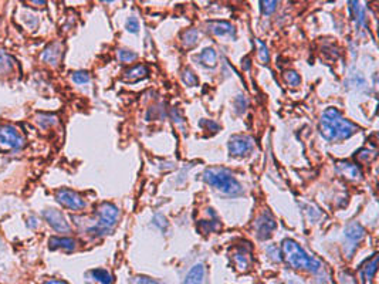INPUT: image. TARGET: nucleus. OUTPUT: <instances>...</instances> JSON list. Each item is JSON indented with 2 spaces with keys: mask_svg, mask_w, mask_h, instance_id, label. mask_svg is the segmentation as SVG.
<instances>
[{
  "mask_svg": "<svg viewBox=\"0 0 379 284\" xmlns=\"http://www.w3.org/2000/svg\"><path fill=\"white\" fill-rule=\"evenodd\" d=\"M320 132L327 141H342L358 132V126L337 108H327L321 117Z\"/></svg>",
  "mask_w": 379,
  "mask_h": 284,
  "instance_id": "nucleus-1",
  "label": "nucleus"
},
{
  "mask_svg": "<svg viewBox=\"0 0 379 284\" xmlns=\"http://www.w3.org/2000/svg\"><path fill=\"white\" fill-rule=\"evenodd\" d=\"M202 179L223 195L239 196L243 193L239 181L231 175V172L225 168H207L202 173Z\"/></svg>",
  "mask_w": 379,
  "mask_h": 284,
  "instance_id": "nucleus-2",
  "label": "nucleus"
},
{
  "mask_svg": "<svg viewBox=\"0 0 379 284\" xmlns=\"http://www.w3.org/2000/svg\"><path fill=\"white\" fill-rule=\"evenodd\" d=\"M281 251L283 256L288 264L294 269H301V270H308V272H318L321 264L320 261L315 260L314 257H310L304 250L300 247L299 243H296L291 239L283 240L281 244Z\"/></svg>",
  "mask_w": 379,
  "mask_h": 284,
  "instance_id": "nucleus-3",
  "label": "nucleus"
},
{
  "mask_svg": "<svg viewBox=\"0 0 379 284\" xmlns=\"http://www.w3.org/2000/svg\"><path fill=\"white\" fill-rule=\"evenodd\" d=\"M97 215H98V223H97V226L91 227L88 230V233L92 236H103V235L110 233L113 230V227L116 225V222L119 219V210L115 204L105 202V203L100 204Z\"/></svg>",
  "mask_w": 379,
  "mask_h": 284,
  "instance_id": "nucleus-4",
  "label": "nucleus"
},
{
  "mask_svg": "<svg viewBox=\"0 0 379 284\" xmlns=\"http://www.w3.org/2000/svg\"><path fill=\"white\" fill-rule=\"evenodd\" d=\"M24 147V136L13 125L0 126V149L4 152H16Z\"/></svg>",
  "mask_w": 379,
  "mask_h": 284,
  "instance_id": "nucleus-5",
  "label": "nucleus"
},
{
  "mask_svg": "<svg viewBox=\"0 0 379 284\" xmlns=\"http://www.w3.org/2000/svg\"><path fill=\"white\" fill-rule=\"evenodd\" d=\"M56 199L58 203H61L64 207L70 210H82L85 207V201L80 195L70 189H60L56 192Z\"/></svg>",
  "mask_w": 379,
  "mask_h": 284,
  "instance_id": "nucleus-6",
  "label": "nucleus"
},
{
  "mask_svg": "<svg viewBox=\"0 0 379 284\" xmlns=\"http://www.w3.org/2000/svg\"><path fill=\"white\" fill-rule=\"evenodd\" d=\"M254 142L247 135H233L229 139V152L231 157H244L252 152Z\"/></svg>",
  "mask_w": 379,
  "mask_h": 284,
  "instance_id": "nucleus-7",
  "label": "nucleus"
},
{
  "mask_svg": "<svg viewBox=\"0 0 379 284\" xmlns=\"http://www.w3.org/2000/svg\"><path fill=\"white\" fill-rule=\"evenodd\" d=\"M276 227V220H274V217H273V215L268 210L263 212L262 215L257 217V220L254 222V229H256L257 238L262 239V240L270 238Z\"/></svg>",
  "mask_w": 379,
  "mask_h": 284,
  "instance_id": "nucleus-8",
  "label": "nucleus"
},
{
  "mask_svg": "<svg viewBox=\"0 0 379 284\" xmlns=\"http://www.w3.org/2000/svg\"><path fill=\"white\" fill-rule=\"evenodd\" d=\"M43 216L47 220V223L53 227L58 233H67L70 232L69 222L66 220L64 215L61 212H58L56 209H47L43 212Z\"/></svg>",
  "mask_w": 379,
  "mask_h": 284,
  "instance_id": "nucleus-9",
  "label": "nucleus"
},
{
  "mask_svg": "<svg viewBox=\"0 0 379 284\" xmlns=\"http://www.w3.org/2000/svg\"><path fill=\"white\" fill-rule=\"evenodd\" d=\"M61 57H63V44L58 41H54L50 45H47L46 50L41 53V60L53 67L58 66Z\"/></svg>",
  "mask_w": 379,
  "mask_h": 284,
  "instance_id": "nucleus-10",
  "label": "nucleus"
},
{
  "mask_svg": "<svg viewBox=\"0 0 379 284\" xmlns=\"http://www.w3.org/2000/svg\"><path fill=\"white\" fill-rule=\"evenodd\" d=\"M337 170L340 172L341 176H344L349 181H359L362 178L361 168L355 163H351V162H338Z\"/></svg>",
  "mask_w": 379,
  "mask_h": 284,
  "instance_id": "nucleus-11",
  "label": "nucleus"
},
{
  "mask_svg": "<svg viewBox=\"0 0 379 284\" xmlns=\"http://www.w3.org/2000/svg\"><path fill=\"white\" fill-rule=\"evenodd\" d=\"M233 263L236 266L237 270L240 272H247L252 266V256L250 251L246 250L244 247H239L233 253Z\"/></svg>",
  "mask_w": 379,
  "mask_h": 284,
  "instance_id": "nucleus-12",
  "label": "nucleus"
},
{
  "mask_svg": "<svg viewBox=\"0 0 379 284\" xmlns=\"http://www.w3.org/2000/svg\"><path fill=\"white\" fill-rule=\"evenodd\" d=\"M365 236V229L361 226L359 223H351L345 229V238L349 242V244L352 247H355L356 243H359Z\"/></svg>",
  "mask_w": 379,
  "mask_h": 284,
  "instance_id": "nucleus-13",
  "label": "nucleus"
},
{
  "mask_svg": "<svg viewBox=\"0 0 379 284\" xmlns=\"http://www.w3.org/2000/svg\"><path fill=\"white\" fill-rule=\"evenodd\" d=\"M207 32L215 36H234V27L227 22H209L206 24Z\"/></svg>",
  "mask_w": 379,
  "mask_h": 284,
  "instance_id": "nucleus-14",
  "label": "nucleus"
},
{
  "mask_svg": "<svg viewBox=\"0 0 379 284\" xmlns=\"http://www.w3.org/2000/svg\"><path fill=\"white\" fill-rule=\"evenodd\" d=\"M150 74V70L147 66H135V67L129 68L128 71H125L124 74V80L128 81V82H135V81H139V80L145 79L147 76Z\"/></svg>",
  "mask_w": 379,
  "mask_h": 284,
  "instance_id": "nucleus-15",
  "label": "nucleus"
},
{
  "mask_svg": "<svg viewBox=\"0 0 379 284\" xmlns=\"http://www.w3.org/2000/svg\"><path fill=\"white\" fill-rule=\"evenodd\" d=\"M205 280V267L203 264H196L188 273L184 284H203Z\"/></svg>",
  "mask_w": 379,
  "mask_h": 284,
  "instance_id": "nucleus-16",
  "label": "nucleus"
},
{
  "mask_svg": "<svg viewBox=\"0 0 379 284\" xmlns=\"http://www.w3.org/2000/svg\"><path fill=\"white\" fill-rule=\"evenodd\" d=\"M48 244H50V249H64L69 250V251L74 250L77 246L76 240L70 238H51Z\"/></svg>",
  "mask_w": 379,
  "mask_h": 284,
  "instance_id": "nucleus-17",
  "label": "nucleus"
},
{
  "mask_svg": "<svg viewBox=\"0 0 379 284\" xmlns=\"http://www.w3.org/2000/svg\"><path fill=\"white\" fill-rule=\"evenodd\" d=\"M197 60L200 61V64L202 66H205V67H216V64H218V56H216V51L213 50V48H205L199 57H197Z\"/></svg>",
  "mask_w": 379,
  "mask_h": 284,
  "instance_id": "nucleus-18",
  "label": "nucleus"
},
{
  "mask_svg": "<svg viewBox=\"0 0 379 284\" xmlns=\"http://www.w3.org/2000/svg\"><path fill=\"white\" fill-rule=\"evenodd\" d=\"M14 67V60L12 56L0 50V76H9Z\"/></svg>",
  "mask_w": 379,
  "mask_h": 284,
  "instance_id": "nucleus-19",
  "label": "nucleus"
},
{
  "mask_svg": "<svg viewBox=\"0 0 379 284\" xmlns=\"http://www.w3.org/2000/svg\"><path fill=\"white\" fill-rule=\"evenodd\" d=\"M199 41V33L196 29H189L182 33V43H184V47L186 48H190V47H195Z\"/></svg>",
  "mask_w": 379,
  "mask_h": 284,
  "instance_id": "nucleus-20",
  "label": "nucleus"
},
{
  "mask_svg": "<svg viewBox=\"0 0 379 284\" xmlns=\"http://www.w3.org/2000/svg\"><path fill=\"white\" fill-rule=\"evenodd\" d=\"M58 122V118L56 115H50V114H38L37 115V124L40 125L43 129H47L53 125Z\"/></svg>",
  "mask_w": 379,
  "mask_h": 284,
  "instance_id": "nucleus-21",
  "label": "nucleus"
},
{
  "mask_svg": "<svg viewBox=\"0 0 379 284\" xmlns=\"http://www.w3.org/2000/svg\"><path fill=\"white\" fill-rule=\"evenodd\" d=\"M92 279L95 282H98L100 284H111L113 283V277L111 274L107 272V270H103V269H97V270H92L91 272Z\"/></svg>",
  "mask_w": 379,
  "mask_h": 284,
  "instance_id": "nucleus-22",
  "label": "nucleus"
},
{
  "mask_svg": "<svg viewBox=\"0 0 379 284\" xmlns=\"http://www.w3.org/2000/svg\"><path fill=\"white\" fill-rule=\"evenodd\" d=\"M377 267H378V256L374 254L372 260L368 261V264L364 267V279H368L371 282L377 273Z\"/></svg>",
  "mask_w": 379,
  "mask_h": 284,
  "instance_id": "nucleus-23",
  "label": "nucleus"
},
{
  "mask_svg": "<svg viewBox=\"0 0 379 284\" xmlns=\"http://www.w3.org/2000/svg\"><path fill=\"white\" fill-rule=\"evenodd\" d=\"M284 80H286V82H287L288 85H290V87H293V88L299 87L300 82H301L300 76L296 73V71H293V70H290V71H286V73H284Z\"/></svg>",
  "mask_w": 379,
  "mask_h": 284,
  "instance_id": "nucleus-24",
  "label": "nucleus"
},
{
  "mask_svg": "<svg viewBox=\"0 0 379 284\" xmlns=\"http://www.w3.org/2000/svg\"><path fill=\"white\" fill-rule=\"evenodd\" d=\"M118 60L122 63H132L137 60V53L126 50V48H121V50H118Z\"/></svg>",
  "mask_w": 379,
  "mask_h": 284,
  "instance_id": "nucleus-25",
  "label": "nucleus"
},
{
  "mask_svg": "<svg viewBox=\"0 0 379 284\" xmlns=\"http://www.w3.org/2000/svg\"><path fill=\"white\" fill-rule=\"evenodd\" d=\"M260 7L263 14H271L276 10L277 0H260Z\"/></svg>",
  "mask_w": 379,
  "mask_h": 284,
  "instance_id": "nucleus-26",
  "label": "nucleus"
},
{
  "mask_svg": "<svg viewBox=\"0 0 379 284\" xmlns=\"http://www.w3.org/2000/svg\"><path fill=\"white\" fill-rule=\"evenodd\" d=\"M257 45H259V58H260V61L263 64H267L270 61V54H268L267 45L263 41H260V40H257Z\"/></svg>",
  "mask_w": 379,
  "mask_h": 284,
  "instance_id": "nucleus-27",
  "label": "nucleus"
},
{
  "mask_svg": "<svg viewBox=\"0 0 379 284\" xmlns=\"http://www.w3.org/2000/svg\"><path fill=\"white\" fill-rule=\"evenodd\" d=\"M73 81L76 84H87L90 81V74L87 71H76L73 73Z\"/></svg>",
  "mask_w": 379,
  "mask_h": 284,
  "instance_id": "nucleus-28",
  "label": "nucleus"
},
{
  "mask_svg": "<svg viewBox=\"0 0 379 284\" xmlns=\"http://www.w3.org/2000/svg\"><path fill=\"white\" fill-rule=\"evenodd\" d=\"M182 80H184V82H186V85H190V87L197 84V77L188 68L184 70V73H182Z\"/></svg>",
  "mask_w": 379,
  "mask_h": 284,
  "instance_id": "nucleus-29",
  "label": "nucleus"
},
{
  "mask_svg": "<svg viewBox=\"0 0 379 284\" xmlns=\"http://www.w3.org/2000/svg\"><path fill=\"white\" fill-rule=\"evenodd\" d=\"M247 108V100L243 95H237L234 100V110L237 114H243Z\"/></svg>",
  "mask_w": 379,
  "mask_h": 284,
  "instance_id": "nucleus-30",
  "label": "nucleus"
},
{
  "mask_svg": "<svg viewBox=\"0 0 379 284\" xmlns=\"http://www.w3.org/2000/svg\"><path fill=\"white\" fill-rule=\"evenodd\" d=\"M126 30L131 33H138L139 30V22L137 17H129L126 22Z\"/></svg>",
  "mask_w": 379,
  "mask_h": 284,
  "instance_id": "nucleus-31",
  "label": "nucleus"
},
{
  "mask_svg": "<svg viewBox=\"0 0 379 284\" xmlns=\"http://www.w3.org/2000/svg\"><path fill=\"white\" fill-rule=\"evenodd\" d=\"M377 157V154H375V151L374 152H371V151H368V149H362L359 154H358V159L359 161H362V162H369L372 158H375Z\"/></svg>",
  "mask_w": 379,
  "mask_h": 284,
  "instance_id": "nucleus-32",
  "label": "nucleus"
},
{
  "mask_svg": "<svg viewBox=\"0 0 379 284\" xmlns=\"http://www.w3.org/2000/svg\"><path fill=\"white\" fill-rule=\"evenodd\" d=\"M267 253L270 254V257L273 259V260H276V261H281V253H280V250L277 249L276 246H270L268 249H267Z\"/></svg>",
  "mask_w": 379,
  "mask_h": 284,
  "instance_id": "nucleus-33",
  "label": "nucleus"
},
{
  "mask_svg": "<svg viewBox=\"0 0 379 284\" xmlns=\"http://www.w3.org/2000/svg\"><path fill=\"white\" fill-rule=\"evenodd\" d=\"M359 0H351V13L354 14V17L358 19V14H359Z\"/></svg>",
  "mask_w": 379,
  "mask_h": 284,
  "instance_id": "nucleus-34",
  "label": "nucleus"
},
{
  "mask_svg": "<svg viewBox=\"0 0 379 284\" xmlns=\"http://www.w3.org/2000/svg\"><path fill=\"white\" fill-rule=\"evenodd\" d=\"M202 126H207V128H212L213 131H218L219 129V125L216 122H213V121H206V120H203L202 122H200Z\"/></svg>",
  "mask_w": 379,
  "mask_h": 284,
  "instance_id": "nucleus-35",
  "label": "nucleus"
},
{
  "mask_svg": "<svg viewBox=\"0 0 379 284\" xmlns=\"http://www.w3.org/2000/svg\"><path fill=\"white\" fill-rule=\"evenodd\" d=\"M135 284H159L156 283L155 280H152V279H148V277H141L137 280V283Z\"/></svg>",
  "mask_w": 379,
  "mask_h": 284,
  "instance_id": "nucleus-36",
  "label": "nucleus"
},
{
  "mask_svg": "<svg viewBox=\"0 0 379 284\" xmlns=\"http://www.w3.org/2000/svg\"><path fill=\"white\" fill-rule=\"evenodd\" d=\"M30 1H32V4H35V6H38V7H40V6H44V4H46L47 0H30Z\"/></svg>",
  "mask_w": 379,
  "mask_h": 284,
  "instance_id": "nucleus-37",
  "label": "nucleus"
},
{
  "mask_svg": "<svg viewBox=\"0 0 379 284\" xmlns=\"http://www.w3.org/2000/svg\"><path fill=\"white\" fill-rule=\"evenodd\" d=\"M241 63H244V64H243V68H244V70H249V68H250V58H249V57H246Z\"/></svg>",
  "mask_w": 379,
  "mask_h": 284,
  "instance_id": "nucleus-38",
  "label": "nucleus"
},
{
  "mask_svg": "<svg viewBox=\"0 0 379 284\" xmlns=\"http://www.w3.org/2000/svg\"><path fill=\"white\" fill-rule=\"evenodd\" d=\"M46 284H67L66 282H61V280H50V282H47Z\"/></svg>",
  "mask_w": 379,
  "mask_h": 284,
  "instance_id": "nucleus-39",
  "label": "nucleus"
},
{
  "mask_svg": "<svg viewBox=\"0 0 379 284\" xmlns=\"http://www.w3.org/2000/svg\"><path fill=\"white\" fill-rule=\"evenodd\" d=\"M103 1H105V3H111V1H114V0H103Z\"/></svg>",
  "mask_w": 379,
  "mask_h": 284,
  "instance_id": "nucleus-40",
  "label": "nucleus"
}]
</instances>
